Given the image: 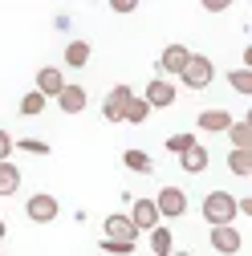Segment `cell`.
Listing matches in <instances>:
<instances>
[{
    "label": "cell",
    "mask_w": 252,
    "mask_h": 256,
    "mask_svg": "<svg viewBox=\"0 0 252 256\" xmlns=\"http://www.w3.org/2000/svg\"><path fill=\"white\" fill-rule=\"evenodd\" d=\"M224 134L232 138V150H252V118H244V122H232Z\"/></svg>",
    "instance_id": "14"
},
{
    "label": "cell",
    "mask_w": 252,
    "mask_h": 256,
    "mask_svg": "<svg viewBox=\"0 0 252 256\" xmlns=\"http://www.w3.org/2000/svg\"><path fill=\"white\" fill-rule=\"evenodd\" d=\"M122 163L130 167V171H138V175H146V171L154 167L150 158H146V150H126V154H122Z\"/></svg>",
    "instance_id": "22"
},
{
    "label": "cell",
    "mask_w": 252,
    "mask_h": 256,
    "mask_svg": "<svg viewBox=\"0 0 252 256\" xmlns=\"http://www.w3.org/2000/svg\"><path fill=\"white\" fill-rule=\"evenodd\" d=\"M192 146H196V134H171V138H167V150H171V154H187Z\"/></svg>",
    "instance_id": "24"
},
{
    "label": "cell",
    "mask_w": 252,
    "mask_h": 256,
    "mask_svg": "<svg viewBox=\"0 0 252 256\" xmlns=\"http://www.w3.org/2000/svg\"><path fill=\"white\" fill-rule=\"evenodd\" d=\"M41 110H45V98H41L37 90H28L24 98H20V114H24V118H37Z\"/></svg>",
    "instance_id": "21"
},
{
    "label": "cell",
    "mask_w": 252,
    "mask_h": 256,
    "mask_svg": "<svg viewBox=\"0 0 252 256\" xmlns=\"http://www.w3.org/2000/svg\"><path fill=\"white\" fill-rule=\"evenodd\" d=\"M150 118V106L142 102V98H130L126 102V110H122V122H130V126H142Z\"/></svg>",
    "instance_id": "18"
},
{
    "label": "cell",
    "mask_w": 252,
    "mask_h": 256,
    "mask_svg": "<svg viewBox=\"0 0 252 256\" xmlns=\"http://www.w3.org/2000/svg\"><path fill=\"white\" fill-rule=\"evenodd\" d=\"M228 86H232L236 94H252V70H232V74H228Z\"/></svg>",
    "instance_id": "23"
},
{
    "label": "cell",
    "mask_w": 252,
    "mask_h": 256,
    "mask_svg": "<svg viewBox=\"0 0 252 256\" xmlns=\"http://www.w3.org/2000/svg\"><path fill=\"white\" fill-rule=\"evenodd\" d=\"M204 220L212 224V228H224V224H232L240 212H236V196H228V191H208L204 204H200Z\"/></svg>",
    "instance_id": "1"
},
{
    "label": "cell",
    "mask_w": 252,
    "mask_h": 256,
    "mask_svg": "<svg viewBox=\"0 0 252 256\" xmlns=\"http://www.w3.org/2000/svg\"><path fill=\"white\" fill-rule=\"evenodd\" d=\"M118 16H126V12H134V0H114V4H110Z\"/></svg>",
    "instance_id": "28"
},
{
    "label": "cell",
    "mask_w": 252,
    "mask_h": 256,
    "mask_svg": "<svg viewBox=\"0 0 252 256\" xmlns=\"http://www.w3.org/2000/svg\"><path fill=\"white\" fill-rule=\"evenodd\" d=\"M130 98H134L130 86H114V90L106 94V102H102V118H106V122H122V110H126Z\"/></svg>",
    "instance_id": "8"
},
{
    "label": "cell",
    "mask_w": 252,
    "mask_h": 256,
    "mask_svg": "<svg viewBox=\"0 0 252 256\" xmlns=\"http://www.w3.org/2000/svg\"><path fill=\"white\" fill-rule=\"evenodd\" d=\"M57 212H61V204L49 196V191H37V196H28V204H24V216L33 224H53Z\"/></svg>",
    "instance_id": "4"
},
{
    "label": "cell",
    "mask_w": 252,
    "mask_h": 256,
    "mask_svg": "<svg viewBox=\"0 0 252 256\" xmlns=\"http://www.w3.org/2000/svg\"><path fill=\"white\" fill-rule=\"evenodd\" d=\"M4 232H8V228H4V220H0V240H4Z\"/></svg>",
    "instance_id": "30"
},
{
    "label": "cell",
    "mask_w": 252,
    "mask_h": 256,
    "mask_svg": "<svg viewBox=\"0 0 252 256\" xmlns=\"http://www.w3.org/2000/svg\"><path fill=\"white\" fill-rule=\"evenodd\" d=\"M150 252H154V256H171V252H175L171 228H163V224H159V228H150Z\"/></svg>",
    "instance_id": "16"
},
{
    "label": "cell",
    "mask_w": 252,
    "mask_h": 256,
    "mask_svg": "<svg viewBox=\"0 0 252 256\" xmlns=\"http://www.w3.org/2000/svg\"><path fill=\"white\" fill-rule=\"evenodd\" d=\"M66 90V74H61L57 66H45V70H37V94L49 102V98H57V94Z\"/></svg>",
    "instance_id": "9"
},
{
    "label": "cell",
    "mask_w": 252,
    "mask_h": 256,
    "mask_svg": "<svg viewBox=\"0 0 252 256\" xmlns=\"http://www.w3.org/2000/svg\"><path fill=\"white\" fill-rule=\"evenodd\" d=\"M232 122H236V118H232L228 110H204V114H200V130H208V134H224Z\"/></svg>",
    "instance_id": "13"
},
{
    "label": "cell",
    "mask_w": 252,
    "mask_h": 256,
    "mask_svg": "<svg viewBox=\"0 0 252 256\" xmlns=\"http://www.w3.org/2000/svg\"><path fill=\"white\" fill-rule=\"evenodd\" d=\"M86 102H90V94H86L82 86H70V82H66V90L57 94L61 114H82V110H86Z\"/></svg>",
    "instance_id": "11"
},
{
    "label": "cell",
    "mask_w": 252,
    "mask_h": 256,
    "mask_svg": "<svg viewBox=\"0 0 252 256\" xmlns=\"http://www.w3.org/2000/svg\"><path fill=\"white\" fill-rule=\"evenodd\" d=\"M212 78H216L212 57H200V53H192V61H187L183 74H179V82H183L187 90H208V86H212Z\"/></svg>",
    "instance_id": "2"
},
{
    "label": "cell",
    "mask_w": 252,
    "mask_h": 256,
    "mask_svg": "<svg viewBox=\"0 0 252 256\" xmlns=\"http://www.w3.org/2000/svg\"><path fill=\"white\" fill-rule=\"evenodd\" d=\"M16 187H20V171L12 163H0V200L16 196Z\"/></svg>",
    "instance_id": "17"
},
{
    "label": "cell",
    "mask_w": 252,
    "mask_h": 256,
    "mask_svg": "<svg viewBox=\"0 0 252 256\" xmlns=\"http://www.w3.org/2000/svg\"><path fill=\"white\" fill-rule=\"evenodd\" d=\"M154 208H159V220H179L187 212V191L183 187H159Z\"/></svg>",
    "instance_id": "3"
},
{
    "label": "cell",
    "mask_w": 252,
    "mask_h": 256,
    "mask_svg": "<svg viewBox=\"0 0 252 256\" xmlns=\"http://www.w3.org/2000/svg\"><path fill=\"white\" fill-rule=\"evenodd\" d=\"M102 252H110V256H130V252H134V244H118V240H102Z\"/></svg>",
    "instance_id": "26"
},
{
    "label": "cell",
    "mask_w": 252,
    "mask_h": 256,
    "mask_svg": "<svg viewBox=\"0 0 252 256\" xmlns=\"http://www.w3.org/2000/svg\"><path fill=\"white\" fill-rule=\"evenodd\" d=\"M171 256H192V252H171Z\"/></svg>",
    "instance_id": "31"
},
{
    "label": "cell",
    "mask_w": 252,
    "mask_h": 256,
    "mask_svg": "<svg viewBox=\"0 0 252 256\" xmlns=\"http://www.w3.org/2000/svg\"><path fill=\"white\" fill-rule=\"evenodd\" d=\"M204 8H208V12H228V0H208Z\"/></svg>",
    "instance_id": "29"
},
{
    "label": "cell",
    "mask_w": 252,
    "mask_h": 256,
    "mask_svg": "<svg viewBox=\"0 0 252 256\" xmlns=\"http://www.w3.org/2000/svg\"><path fill=\"white\" fill-rule=\"evenodd\" d=\"M179 167H183L187 175H204V171H208V150L196 142V146L187 150V154H179Z\"/></svg>",
    "instance_id": "15"
},
{
    "label": "cell",
    "mask_w": 252,
    "mask_h": 256,
    "mask_svg": "<svg viewBox=\"0 0 252 256\" xmlns=\"http://www.w3.org/2000/svg\"><path fill=\"white\" fill-rule=\"evenodd\" d=\"M208 240H212V248H216L220 256H236V252L244 248V236L236 232V224H224V228H212V232H208Z\"/></svg>",
    "instance_id": "5"
},
{
    "label": "cell",
    "mask_w": 252,
    "mask_h": 256,
    "mask_svg": "<svg viewBox=\"0 0 252 256\" xmlns=\"http://www.w3.org/2000/svg\"><path fill=\"white\" fill-rule=\"evenodd\" d=\"M228 171L240 175V179H248L252 175V150H232L228 154Z\"/></svg>",
    "instance_id": "19"
},
{
    "label": "cell",
    "mask_w": 252,
    "mask_h": 256,
    "mask_svg": "<svg viewBox=\"0 0 252 256\" xmlns=\"http://www.w3.org/2000/svg\"><path fill=\"white\" fill-rule=\"evenodd\" d=\"M86 61H90V45H86V41H70V45H66V66H70V70H82Z\"/></svg>",
    "instance_id": "20"
},
{
    "label": "cell",
    "mask_w": 252,
    "mask_h": 256,
    "mask_svg": "<svg viewBox=\"0 0 252 256\" xmlns=\"http://www.w3.org/2000/svg\"><path fill=\"white\" fill-rule=\"evenodd\" d=\"M175 86L167 82V78H154L150 86H146V94H142V102L150 106V110H167V106H175Z\"/></svg>",
    "instance_id": "6"
},
{
    "label": "cell",
    "mask_w": 252,
    "mask_h": 256,
    "mask_svg": "<svg viewBox=\"0 0 252 256\" xmlns=\"http://www.w3.org/2000/svg\"><path fill=\"white\" fill-rule=\"evenodd\" d=\"M8 154H12V134L0 130V163H8Z\"/></svg>",
    "instance_id": "27"
},
{
    "label": "cell",
    "mask_w": 252,
    "mask_h": 256,
    "mask_svg": "<svg viewBox=\"0 0 252 256\" xmlns=\"http://www.w3.org/2000/svg\"><path fill=\"white\" fill-rule=\"evenodd\" d=\"M12 146L24 150V154H49V142H41V138H16Z\"/></svg>",
    "instance_id": "25"
},
{
    "label": "cell",
    "mask_w": 252,
    "mask_h": 256,
    "mask_svg": "<svg viewBox=\"0 0 252 256\" xmlns=\"http://www.w3.org/2000/svg\"><path fill=\"white\" fill-rule=\"evenodd\" d=\"M102 240H118V244H134L138 240V228L130 224V216H106V236Z\"/></svg>",
    "instance_id": "7"
},
{
    "label": "cell",
    "mask_w": 252,
    "mask_h": 256,
    "mask_svg": "<svg viewBox=\"0 0 252 256\" xmlns=\"http://www.w3.org/2000/svg\"><path fill=\"white\" fill-rule=\"evenodd\" d=\"M130 224H134L138 232L159 228V208H154V200H134V208H130Z\"/></svg>",
    "instance_id": "10"
},
{
    "label": "cell",
    "mask_w": 252,
    "mask_h": 256,
    "mask_svg": "<svg viewBox=\"0 0 252 256\" xmlns=\"http://www.w3.org/2000/svg\"><path fill=\"white\" fill-rule=\"evenodd\" d=\"M187 61H192V49H187V45H167L163 57H159V70L163 74H183Z\"/></svg>",
    "instance_id": "12"
}]
</instances>
